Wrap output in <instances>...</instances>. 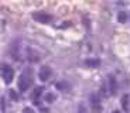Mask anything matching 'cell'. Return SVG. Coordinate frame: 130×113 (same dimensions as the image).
I'll list each match as a JSON object with an SVG mask.
<instances>
[{
  "mask_svg": "<svg viewBox=\"0 0 130 113\" xmlns=\"http://www.w3.org/2000/svg\"><path fill=\"white\" fill-rule=\"evenodd\" d=\"M17 85H19L20 92H26V90L30 89V86L32 85V72H31L30 68L28 69H24V71L21 72V75L19 76Z\"/></svg>",
  "mask_w": 130,
  "mask_h": 113,
  "instance_id": "obj_1",
  "label": "cell"
},
{
  "mask_svg": "<svg viewBox=\"0 0 130 113\" xmlns=\"http://www.w3.org/2000/svg\"><path fill=\"white\" fill-rule=\"evenodd\" d=\"M14 78V71L13 68L10 67L9 64H3L2 65V79H3L4 84H11Z\"/></svg>",
  "mask_w": 130,
  "mask_h": 113,
  "instance_id": "obj_2",
  "label": "cell"
},
{
  "mask_svg": "<svg viewBox=\"0 0 130 113\" xmlns=\"http://www.w3.org/2000/svg\"><path fill=\"white\" fill-rule=\"evenodd\" d=\"M32 19L36 21L41 23V24H48L52 20V16L48 13H44V11H37V13H32Z\"/></svg>",
  "mask_w": 130,
  "mask_h": 113,
  "instance_id": "obj_3",
  "label": "cell"
},
{
  "mask_svg": "<svg viewBox=\"0 0 130 113\" xmlns=\"http://www.w3.org/2000/svg\"><path fill=\"white\" fill-rule=\"evenodd\" d=\"M107 90L110 95H116L117 92V79L115 75H107Z\"/></svg>",
  "mask_w": 130,
  "mask_h": 113,
  "instance_id": "obj_4",
  "label": "cell"
},
{
  "mask_svg": "<svg viewBox=\"0 0 130 113\" xmlns=\"http://www.w3.org/2000/svg\"><path fill=\"white\" fill-rule=\"evenodd\" d=\"M51 74H52L51 68H50L48 65H42V67L40 68V71H38V78L42 82H47L50 79V76H51Z\"/></svg>",
  "mask_w": 130,
  "mask_h": 113,
  "instance_id": "obj_5",
  "label": "cell"
},
{
  "mask_svg": "<svg viewBox=\"0 0 130 113\" xmlns=\"http://www.w3.org/2000/svg\"><path fill=\"white\" fill-rule=\"evenodd\" d=\"M27 59H28L30 62H38V59H40L38 52L32 48H28L27 50Z\"/></svg>",
  "mask_w": 130,
  "mask_h": 113,
  "instance_id": "obj_6",
  "label": "cell"
},
{
  "mask_svg": "<svg viewBox=\"0 0 130 113\" xmlns=\"http://www.w3.org/2000/svg\"><path fill=\"white\" fill-rule=\"evenodd\" d=\"M42 90H44V88L38 86V88L34 89V92H32V96L31 98H32V100H34V103H36V105H38V98L42 95Z\"/></svg>",
  "mask_w": 130,
  "mask_h": 113,
  "instance_id": "obj_7",
  "label": "cell"
},
{
  "mask_svg": "<svg viewBox=\"0 0 130 113\" xmlns=\"http://www.w3.org/2000/svg\"><path fill=\"white\" fill-rule=\"evenodd\" d=\"M85 65L89 67V68H98L101 65V61H99V59H86V61H85Z\"/></svg>",
  "mask_w": 130,
  "mask_h": 113,
  "instance_id": "obj_8",
  "label": "cell"
},
{
  "mask_svg": "<svg viewBox=\"0 0 130 113\" xmlns=\"http://www.w3.org/2000/svg\"><path fill=\"white\" fill-rule=\"evenodd\" d=\"M57 88H58L59 90H64V92H68L69 90V84L68 82H65V81H61L57 84Z\"/></svg>",
  "mask_w": 130,
  "mask_h": 113,
  "instance_id": "obj_9",
  "label": "cell"
},
{
  "mask_svg": "<svg viewBox=\"0 0 130 113\" xmlns=\"http://www.w3.org/2000/svg\"><path fill=\"white\" fill-rule=\"evenodd\" d=\"M122 106L124 110H129V95H123L122 98Z\"/></svg>",
  "mask_w": 130,
  "mask_h": 113,
  "instance_id": "obj_10",
  "label": "cell"
},
{
  "mask_svg": "<svg viewBox=\"0 0 130 113\" xmlns=\"http://www.w3.org/2000/svg\"><path fill=\"white\" fill-rule=\"evenodd\" d=\"M91 103L93 107H99V98H98V95H91Z\"/></svg>",
  "mask_w": 130,
  "mask_h": 113,
  "instance_id": "obj_11",
  "label": "cell"
},
{
  "mask_svg": "<svg viewBox=\"0 0 130 113\" xmlns=\"http://www.w3.org/2000/svg\"><path fill=\"white\" fill-rule=\"evenodd\" d=\"M117 19H119V21H120V23H126L127 16H126V13H124V11H119V14H117Z\"/></svg>",
  "mask_w": 130,
  "mask_h": 113,
  "instance_id": "obj_12",
  "label": "cell"
},
{
  "mask_svg": "<svg viewBox=\"0 0 130 113\" xmlns=\"http://www.w3.org/2000/svg\"><path fill=\"white\" fill-rule=\"evenodd\" d=\"M45 100L48 102V103H51L52 100H55V95H54V93H48V95L45 96Z\"/></svg>",
  "mask_w": 130,
  "mask_h": 113,
  "instance_id": "obj_13",
  "label": "cell"
},
{
  "mask_svg": "<svg viewBox=\"0 0 130 113\" xmlns=\"http://www.w3.org/2000/svg\"><path fill=\"white\" fill-rule=\"evenodd\" d=\"M10 96H11L13 100H19V95L16 93V90L14 89H10Z\"/></svg>",
  "mask_w": 130,
  "mask_h": 113,
  "instance_id": "obj_14",
  "label": "cell"
},
{
  "mask_svg": "<svg viewBox=\"0 0 130 113\" xmlns=\"http://www.w3.org/2000/svg\"><path fill=\"white\" fill-rule=\"evenodd\" d=\"M23 113H36V112H34L31 107H24V109H23Z\"/></svg>",
  "mask_w": 130,
  "mask_h": 113,
  "instance_id": "obj_15",
  "label": "cell"
},
{
  "mask_svg": "<svg viewBox=\"0 0 130 113\" xmlns=\"http://www.w3.org/2000/svg\"><path fill=\"white\" fill-rule=\"evenodd\" d=\"M113 113H120V112H119V110H115V112Z\"/></svg>",
  "mask_w": 130,
  "mask_h": 113,
  "instance_id": "obj_16",
  "label": "cell"
}]
</instances>
